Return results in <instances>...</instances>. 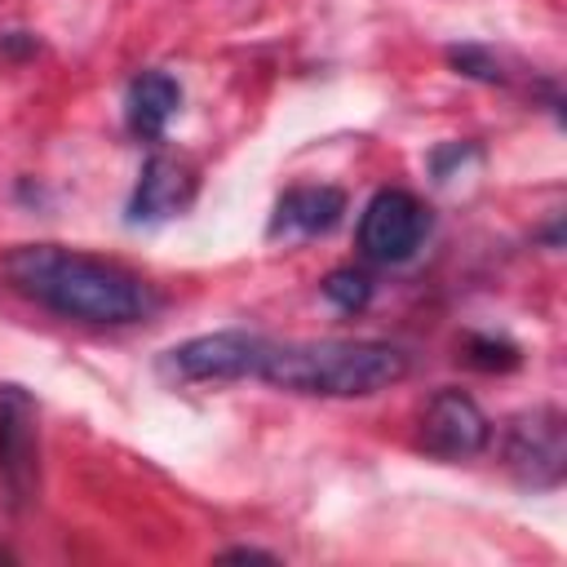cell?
Here are the masks:
<instances>
[{"instance_id":"cell-1","label":"cell","mask_w":567,"mask_h":567,"mask_svg":"<svg viewBox=\"0 0 567 567\" xmlns=\"http://www.w3.org/2000/svg\"><path fill=\"white\" fill-rule=\"evenodd\" d=\"M4 275L53 315L80 323H137L159 310V297L146 279L62 244L13 248L4 257Z\"/></svg>"},{"instance_id":"cell-2","label":"cell","mask_w":567,"mask_h":567,"mask_svg":"<svg viewBox=\"0 0 567 567\" xmlns=\"http://www.w3.org/2000/svg\"><path fill=\"white\" fill-rule=\"evenodd\" d=\"M257 377L292 394L363 399L399 385L408 377V354L390 341H266Z\"/></svg>"},{"instance_id":"cell-3","label":"cell","mask_w":567,"mask_h":567,"mask_svg":"<svg viewBox=\"0 0 567 567\" xmlns=\"http://www.w3.org/2000/svg\"><path fill=\"white\" fill-rule=\"evenodd\" d=\"M0 492L13 514L40 496V408L13 381L0 385Z\"/></svg>"},{"instance_id":"cell-4","label":"cell","mask_w":567,"mask_h":567,"mask_svg":"<svg viewBox=\"0 0 567 567\" xmlns=\"http://www.w3.org/2000/svg\"><path fill=\"white\" fill-rule=\"evenodd\" d=\"M505 465L509 474L532 487L549 492L567 474V434H563V412L540 403L532 412H518L505 430Z\"/></svg>"},{"instance_id":"cell-5","label":"cell","mask_w":567,"mask_h":567,"mask_svg":"<svg viewBox=\"0 0 567 567\" xmlns=\"http://www.w3.org/2000/svg\"><path fill=\"white\" fill-rule=\"evenodd\" d=\"M266 341L270 337L244 332V328L204 332V337H190V341L173 346L164 354V372H173L182 381H239V377H257Z\"/></svg>"},{"instance_id":"cell-6","label":"cell","mask_w":567,"mask_h":567,"mask_svg":"<svg viewBox=\"0 0 567 567\" xmlns=\"http://www.w3.org/2000/svg\"><path fill=\"white\" fill-rule=\"evenodd\" d=\"M430 235V208L408 190H377L359 217V248L381 266L408 261Z\"/></svg>"},{"instance_id":"cell-7","label":"cell","mask_w":567,"mask_h":567,"mask_svg":"<svg viewBox=\"0 0 567 567\" xmlns=\"http://www.w3.org/2000/svg\"><path fill=\"white\" fill-rule=\"evenodd\" d=\"M492 421L465 390H439L421 412V447L439 461H470L487 447Z\"/></svg>"},{"instance_id":"cell-8","label":"cell","mask_w":567,"mask_h":567,"mask_svg":"<svg viewBox=\"0 0 567 567\" xmlns=\"http://www.w3.org/2000/svg\"><path fill=\"white\" fill-rule=\"evenodd\" d=\"M195 199V173L190 164L173 159V155H151L142 164L133 204H128V221H164L177 217L186 204Z\"/></svg>"},{"instance_id":"cell-9","label":"cell","mask_w":567,"mask_h":567,"mask_svg":"<svg viewBox=\"0 0 567 567\" xmlns=\"http://www.w3.org/2000/svg\"><path fill=\"white\" fill-rule=\"evenodd\" d=\"M346 195L337 186H297L275 204L270 235H323L341 221Z\"/></svg>"},{"instance_id":"cell-10","label":"cell","mask_w":567,"mask_h":567,"mask_svg":"<svg viewBox=\"0 0 567 567\" xmlns=\"http://www.w3.org/2000/svg\"><path fill=\"white\" fill-rule=\"evenodd\" d=\"M182 106V84L164 71H142L137 80H128V93H124V115H128V128L137 137H159L168 128V120L177 115Z\"/></svg>"},{"instance_id":"cell-11","label":"cell","mask_w":567,"mask_h":567,"mask_svg":"<svg viewBox=\"0 0 567 567\" xmlns=\"http://www.w3.org/2000/svg\"><path fill=\"white\" fill-rule=\"evenodd\" d=\"M323 297L337 306V310H363L368 306V297H372V284L359 275V270H332L328 279H323Z\"/></svg>"},{"instance_id":"cell-12","label":"cell","mask_w":567,"mask_h":567,"mask_svg":"<svg viewBox=\"0 0 567 567\" xmlns=\"http://www.w3.org/2000/svg\"><path fill=\"white\" fill-rule=\"evenodd\" d=\"M470 363L483 368V372H509L518 368V350L509 341H496V337H470Z\"/></svg>"},{"instance_id":"cell-13","label":"cell","mask_w":567,"mask_h":567,"mask_svg":"<svg viewBox=\"0 0 567 567\" xmlns=\"http://www.w3.org/2000/svg\"><path fill=\"white\" fill-rule=\"evenodd\" d=\"M447 58H452V66H456V71H465V75H474V80H487V84H501V80H505V71H501L483 49H474V44L452 49Z\"/></svg>"},{"instance_id":"cell-14","label":"cell","mask_w":567,"mask_h":567,"mask_svg":"<svg viewBox=\"0 0 567 567\" xmlns=\"http://www.w3.org/2000/svg\"><path fill=\"white\" fill-rule=\"evenodd\" d=\"M221 558H239V563H248V558H261V563H275V554H266V549H252V545H239V549H226Z\"/></svg>"}]
</instances>
